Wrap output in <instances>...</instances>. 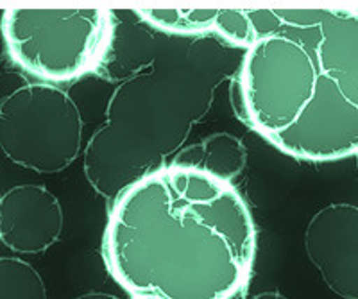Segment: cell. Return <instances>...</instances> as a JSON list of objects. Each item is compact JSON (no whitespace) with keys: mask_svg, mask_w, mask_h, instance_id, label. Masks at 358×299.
I'll return each mask as SVG.
<instances>
[{"mask_svg":"<svg viewBox=\"0 0 358 299\" xmlns=\"http://www.w3.org/2000/svg\"><path fill=\"white\" fill-rule=\"evenodd\" d=\"M257 244L235 183L165 163L115 196L102 256L131 299H233L251 279Z\"/></svg>","mask_w":358,"mask_h":299,"instance_id":"1","label":"cell"},{"mask_svg":"<svg viewBox=\"0 0 358 299\" xmlns=\"http://www.w3.org/2000/svg\"><path fill=\"white\" fill-rule=\"evenodd\" d=\"M248 13L252 41L238 72V95L249 126L296 160L357 156V8Z\"/></svg>","mask_w":358,"mask_h":299,"instance_id":"2","label":"cell"},{"mask_svg":"<svg viewBox=\"0 0 358 299\" xmlns=\"http://www.w3.org/2000/svg\"><path fill=\"white\" fill-rule=\"evenodd\" d=\"M0 31L9 58L45 85H65L97 72L115 36L106 8L6 9Z\"/></svg>","mask_w":358,"mask_h":299,"instance_id":"3","label":"cell"},{"mask_svg":"<svg viewBox=\"0 0 358 299\" xmlns=\"http://www.w3.org/2000/svg\"><path fill=\"white\" fill-rule=\"evenodd\" d=\"M83 117L62 88L29 82L0 99V154L18 167L56 174L78 160Z\"/></svg>","mask_w":358,"mask_h":299,"instance_id":"4","label":"cell"},{"mask_svg":"<svg viewBox=\"0 0 358 299\" xmlns=\"http://www.w3.org/2000/svg\"><path fill=\"white\" fill-rule=\"evenodd\" d=\"M305 249L326 285L344 299H358V208L331 203L305 231Z\"/></svg>","mask_w":358,"mask_h":299,"instance_id":"5","label":"cell"},{"mask_svg":"<svg viewBox=\"0 0 358 299\" xmlns=\"http://www.w3.org/2000/svg\"><path fill=\"white\" fill-rule=\"evenodd\" d=\"M62 203L43 184H17L0 196V242L18 254H40L59 240Z\"/></svg>","mask_w":358,"mask_h":299,"instance_id":"6","label":"cell"},{"mask_svg":"<svg viewBox=\"0 0 358 299\" xmlns=\"http://www.w3.org/2000/svg\"><path fill=\"white\" fill-rule=\"evenodd\" d=\"M248 161L244 144L229 133H213L199 144L185 147L174 156L171 163L199 168L212 176L233 183L242 174Z\"/></svg>","mask_w":358,"mask_h":299,"instance_id":"7","label":"cell"},{"mask_svg":"<svg viewBox=\"0 0 358 299\" xmlns=\"http://www.w3.org/2000/svg\"><path fill=\"white\" fill-rule=\"evenodd\" d=\"M134 15L162 33L199 36L213 33L217 9H136Z\"/></svg>","mask_w":358,"mask_h":299,"instance_id":"8","label":"cell"},{"mask_svg":"<svg viewBox=\"0 0 358 299\" xmlns=\"http://www.w3.org/2000/svg\"><path fill=\"white\" fill-rule=\"evenodd\" d=\"M0 299H47V287L31 263L0 256Z\"/></svg>","mask_w":358,"mask_h":299,"instance_id":"9","label":"cell"},{"mask_svg":"<svg viewBox=\"0 0 358 299\" xmlns=\"http://www.w3.org/2000/svg\"><path fill=\"white\" fill-rule=\"evenodd\" d=\"M213 33L233 47L248 49L252 41V25L248 9H217Z\"/></svg>","mask_w":358,"mask_h":299,"instance_id":"10","label":"cell"},{"mask_svg":"<svg viewBox=\"0 0 358 299\" xmlns=\"http://www.w3.org/2000/svg\"><path fill=\"white\" fill-rule=\"evenodd\" d=\"M73 299H120L113 294H108V292H86V294L78 296Z\"/></svg>","mask_w":358,"mask_h":299,"instance_id":"11","label":"cell"},{"mask_svg":"<svg viewBox=\"0 0 358 299\" xmlns=\"http://www.w3.org/2000/svg\"><path fill=\"white\" fill-rule=\"evenodd\" d=\"M251 299H289V298H285V296L280 294V292L276 291H267V292H260V294L252 296Z\"/></svg>","mask_w":358,"mask_h":299,"instance_id":"12","label":"cell"}]
</instances>
